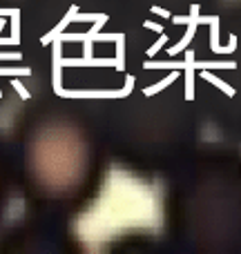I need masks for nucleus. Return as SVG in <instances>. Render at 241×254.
<instances>
[{
	"instance_id": "nucleus-1",
	"label": "nucleus",
	"mask_w": 241,
	"mask_h": 254,
	"mask_svg": "<svg viewBox=\"0 0 241 254\" xmlns=\"http://www.w3.org/2000/svg\"><path fill=\"white\" fill-rule=\"evenodd\" d=\"M7 145L25 210L74 223L103 196L112 156L92 98L40 89L11 112Z\"/></svg>"
},
{
	"instance_id": "nucleus-2",
	"label": "nucleus",
	"mask_w": 241,
	"mask_h": 254,
	"mask_svg": "<svg viewBox=\"0 0 241 254\" xmlns=\"http://www.w3.org/2000/svg\"><path fill=\"white\" fill-rule=\"evenodd\" d=\"M43 89L101 101L143 63L185 52L139 25L125 0H20Z\"/></svg>"
},
{
	"instance_id": "nucleus-3",
	"label": "nucleus",
	"mask_w": 241,
	"mask_h": 254,
	"mask_svg": "<svg viewBox=\"0 0 241 254\" xmlns=\"http://www.w3.org/2000/svg\"><path fill=\"white\" fill-rule=\"evenodd\" d=\"M96 105L112 165L145 183L165 179L206 129L183 52L143 63Z\"/></svg>"
},
{
	"instance_id": "nucleus-4",
	"label": "nucleus",
	"mask_w": 241,
	"mask_h": 254,
	"mask_svg": "<svg viewBox=\"0 0 241 254\" xmlns=\"http://www.w3.org/2000/svg\"><path fill=\"white\" fill-rule=\"evenodd\" d=\"M161 232L174 254H241V145L201 140L165 179Z\"/></svg>"
},
{
	"instance_id": "nucleus-5",
	"label": "nucleus",
	"mask_w": 241,
	"mask_h": 254,
	"mask_svg": "<svg viewBox=\"0 0 241 254\" xmlns=\"http://www.w3.org/2000/svg\"><path fill=\"white\" fill-rule=\"evenodd\" d=\"M183 61L206 127L241 145V0H221L194 27Z\"/></svg>"
},
{
	"instance_id": "nucleus-6",
	"label": "nucleus",
	"mask_w": 241,
	"mask_h": 254,
	"mask_svg": "<svg viewBox=\"0 0 241 254\" xmlns=\"http://www.w3.org/2000/svg\"><path fill=\"white\" fill-rule=\"evenodd\" d=\"M40 89L20 0H0V114L13 112Z\"/></svg>"
},
{
	"instance_id": "nucleus-7",
	"label": "nucleus",
	"mask_w": 241,
	"mask_h": 254,
	"mask_svg": "<svg viewBox=\"0 0 241 254\" xmlns=\"http://www.w3.org/2000/svg\"><path fill=\"white\" fill-rule=\"evenodd\" d=\"M85 241L72 230V221L38 214H25L0 225V254H83Z\"/></svg>"
},
{
	"instance_id": "nucleus-8",
	"label": "nucleus",
	"mask_w": 241,
	"mask_h": 254,
	"mask_svg": "<svg viewBox=\"0 0 241 254\" xmlns=\"http://www.w3.org/2000/svg\"><path fill=\"white\" fill-rule=\"evenodd\" d=\"M221 0H125L143 29L159 38L188 45L192 29Z\"/></svg>"
},
{
	"instance_id": "nucleus-9",
	"label": "nucleus",
	"mask_w": 241,
	"mask_h": 254,
	"mask_svg": "<svg viewBox=\"0 0 241 254\" xmlns=\"http://www.w3.org/2000/svg\"><path fill=\"white\" fill-rule=\"evenodd\" d=\"M105 250L114 254H174L163 232L157 234L150 230H127L116 234Z\"/></svg>"
},
{
	"instance_id": "nucleus-10",
	"label": "nucleus",
	"mask_w": 241,
	"mask_h": 254,
	"mask_svg": "<svg viewBox=\"0 0 241 254\" xmlns=\"http://www.w3.org/2000/svg\"><path fill=\"white\" fill-rule=\"evenodd\" d=\"M13 196H16V188H13V172H11V158H9L7 134L0 131V225L7 219V212Z\"/></svg>"
}]
</instances>
